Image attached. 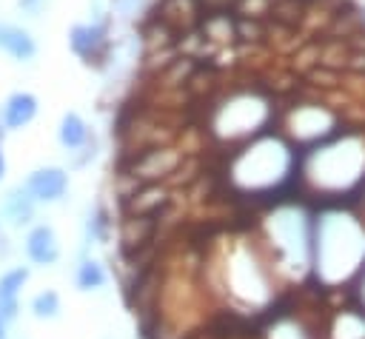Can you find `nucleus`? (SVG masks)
I'll use <instances>...</instances> for the list:
<instances>
[{"label":"nucleus","mask_w":365,"mask_h":339,"mask_svg":"<svg viewBox=\"0 0 365 339\" xmlns=\"http://www.w3.org/2000/svg\"><path fill=\"white\" fill-rule=\"evenodd\" d=\"M37 108H40V103H37V97L31 91H14L3 103L0 120H3V125L9 131H20V128H26L37 117Z\"/></svg>","instance_id":"39448f33"},{"label":"nucleus","mask_w":365,"mask_h":339,"mask_svg":"<svg viewBox=\"0 0 365 339\" xmlns=\"http://www.w3.org/2000/svg\"><path fill=\"white\" fill-rule=\"evenodd\" d=\"M23 248H26L29 262H31V265H40V268L54 265V262L60 259V242H57V234H54V228L46 225V222H37V225L29 228Z\"/></svg>","instance_id":"7ed1b4c3"},{"label":"nucleus","mask_w":365,"mask_h":339,"mask_svg":"<svg viewBox=\"0 0 365 339\" xmlns=\"http://www.w3.org/2000/svg\"><path fill=\"white\" fill-rule=\"evenodd\" d=\"M29 311H31L37 319H54V316L60 313V293L51 291V288L34 293L31 302H29Z\"/></svg>","instance_id":"9b49d317"},{"label":"nucleus","mask_w":365,"mask_h":339,"mask_svg":"<svg viewBox=\"0 0 365 339\" xmlns=\"http://www.w3.org/2000/svg\"><path fill=\"white\" fill-rule=\"evenodd\" d=\"M37 3H40V0H17V6H20L23 11H34V9H37Z\"/></svg>","instance_id":"ddd939ff"},{"label":"nucleus","mask_w":365,"mask_h":339,"mask_svg":"<svg viewBox=\"0 0 365 339\" xmlns=\"http://www.w3.org/2000/svg\"><path fill=\"white\" fill-rule=\"evenodd\" d=\"M0 236H3V234H0Z\"/></svg>","instance_id":"f3484780"},{"label":"nucleus","mask_w":365,"mask_h":339,"mask_svg":"<svg viewBox=\"0 0 365 339\" xmlns=\"http://www.w3.org/2000/svg\"><path fill=\"white\" fill-rule=\"evenodd\" d=\"M29 268L26 265H17V268H9L3 276H0V316L6 322H14L17 313H20V291L23 285L29 282Z\"/></svg>","instance_id":"20e7f679"},{"label":"nucleus","mask_w":365,"mask_h":339,"mask_svg":"<svg viewBox=\"0 0 365 339\" xmlns=\"http://www.w3.org/2000/svg\"><path fill=\"white\" fill-rule=\"evenodd\" d=\"M26 191L34 197V202H60L68 191V171L60 168V165H43V168H34L29 177H26Z\"/></svg>","instance_id":"f03ea898"},{"label":"nucleus","mask_w":365,"mask_h":339,"mask_svg":"<svg viewBox=\"0 0 365 339\" xmlns=\"http://www.w3.org/2000/svg\"><path fill=\"white\" fill-rule=\"evenodd\" d=\"M202 31L208 40H217V43H228L237 37V20L228 17V11H217V14H208L202 17Z\"/></svg>","instance_id":"9d476101"},{"label":"nucleus","mask_w":365,"mask_h":339,"mask_svg":"<svg viewBox=\"0 0 365 339\" xmlns=\"http://www.w3.org/2000/svg\"><path fill=\"white\" fill-rule=\"evenodd\" d=\"M6 131H9V128H6V125H3V120H0V142H3V134H6Z\"/></svg>","instance_id":"dca6fc26"},{"label":"nucleus","mask_w":365,"mask_h":339,"mask_svg":"<svg viewBox=\"0 0 365 339\" xmlns=\"http://www.w3.org/2000/svg\"><path fill=\"white\" fill-rule=\"evenodd\" d=\"M106 279H108V273H106V268H103L100 259H91V256H83L80 259V265L74 271V285L80 291H100L106 285Z\"/></svg>","instance_id":"1a4fd4ad"},{"label":"nucleus","mask_w":365,"mask_h":339,"mask_svg":"<svg viewBox=\"0 0 365 339\" xmlns=\"http://www.w3.org/2000/svg\"><path fill=\"white\" fill-rule=\"evenodd\" d=\"M34 197L26 191V185H17L6 194V205H3V214L14 222V225H29L34 219Z\"/></svg>","instance_id":"6e6552de"},{"label":"nucleus","mask_w":365,"mask_h":339,"mask_svg":"<svg viewBox=\"0 0 365 339\" xmlns=\"http://www.w3.org/2000/svg\"><path fill=\"white\" fill-rule=\"evenodd\" d=\"M6 171H9V165H6V154H3V148H0V182H3Z\"/></svg>","instance_id":"4468645a"},{"label":"nucleus","mask_w":365,"mask_h":339,"mask_svg":"<svg viewBox=\"0 0 365 339\" xmlns=\"http://www.w3.org/2000/svg\"><path fill=\"white\" fill-rule=\"evenodd\" d=\"M57 140H60V145H63L66 151H71V154L80 151V148H86L88 140H91L88 122H86L77 111H66L63 120H60V128H57Z\"/></svg>","instance_id":"0eeeda50"},{"label":"nucleus","mask_w":365,"mask_h":339,"mask_svg":"<svg viewBox=\"0 0 365 339\" xmlns=\"http://www.w3.org/2000/svg\"><path fill=\"white\" fill-rule=\"evenodd\" d=\"M6 325H9V322L0 316V339H6Z\"/></svg>","instance_id":"2eb2a0df"},{"label":"nucleus","mask_w":365,"mask_h":339,"mask_svg":"<svg viewBox=\"0 0 365 339\" xmlns=\"http://www.w3.org/2000/svg\"><path fill=\"white\" fill-rule=\"evenodd\" d=\"M68 46L71 51L86 60V63H103L108 48H111V37H108V26L106 23H77L68 28Z\"/></svg>","instance_id":"f257e3e1"},{"label":"nucleus","mask_w":365,"mask_h":339,"mask_svg":"<svg viewBox=\"0 0 365 339\" xmlns=\"http://www.w3.org/2000/svg\"><path fill=\"white\" fill-rule=\"evenodd\" d=\"M108 234V214L103 208H94L88 211V219H86V236L88 239H106Z\"/></svg>","instance_id":"f8f14e48"},{"label":"nucleus","mask_w":365,"mask_h":339,"mask_svg":"<svg viewBox=\"0 0 365 339\" xmlns=\"http://www.w3.org/2000/svg\"><path fill=\"white\" fill-rule=\"evenodd\" d=\"M0 51H6L14 60L26 63V60H31L37 54V43L26 28L11 26V23H0Z\"/></svg>","instance_id":"423d86ee"}]
</instances>
